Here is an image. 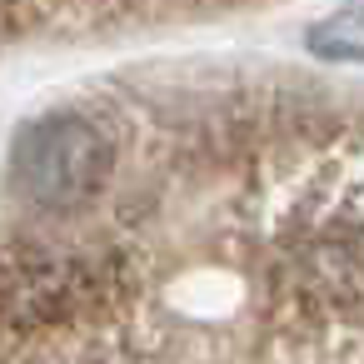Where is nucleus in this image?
Returning a JSON list of instances; mask_svg holds the SVG:
<instances>
[{
	"instance_id": "obj_1",
	"label": "nucleus",
	"mask_w": 364,
	"mask_h": 364,
	"mask_svg": "<svg viewBox=\"0 0 364 364\" xmlns=\"http://www.w3.org/2000/svg\"><path fill=\"white\" fill-rule=\"evenodd\" d=\"M115 180V140L85 110H55L26 125L11 145V185L31 210L75 215Z\"/></svg>"
},
{
	"instance_id": "obj_2",
	"label": "nucleus",
	"mask_w": 364,
	"mask_h": 364,
	"mask_svg": "<svg viewBox=\"0 0 364 364\" xmlns=\"http://www.w3.org/2000/svg\"><path fill=\"white\" fill-rule=\"evenodd\" d=\"M304 46L319 60H364V0H349L334 16H324L319 26H309Z\"/></svg>"
}]
</instances>
